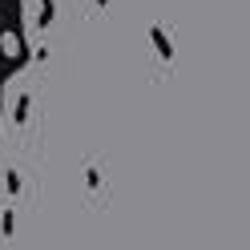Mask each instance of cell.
Listing matches in <instances>:
<instances>
[{"label": "cell", "instance_id": "1", "mask_svg": "<svg viewBox=\"0 0 250 250\" xmlns=\"http://www.w3.org/2000/svg\"><path fill=\"white\" fill-rule=\"evenodd\" d=\"M0 49H4L8 61H12V57H21V37H17V33H4V37H0Z\"/></svg>", "mask_w": 250, "mask_h": 250}]
</instances>
